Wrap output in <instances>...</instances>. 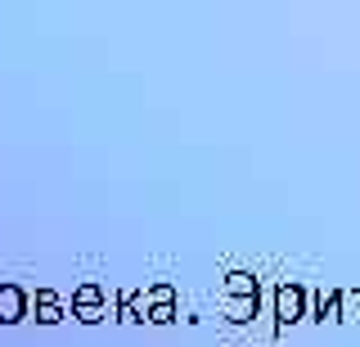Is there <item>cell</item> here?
<instances>
[{
    "mask_svg": "<svg viewBox=\"0 0 360 347\" xmlns=\"http://www.w3.org/2000/svg\"><path fill=\"white\" fill-rule=\"evenodd\" d=\"M275 311H279V320L292 324V320H302V311H307V294H302V284H279V294H275Z\"/></svg>",
    "mask_w": 360,
    "mask_h": 347,
    "instance_id": "cell-1",
    "label": "cell"
},
{
    "mask_svg": "<svg viewBox=\"0 0 360 347\" xmlns=\"http://www.w3.org/2000/svg\"><path fill=\"white\" fill-rule=\"evenodd\" d=\"M338 320H360V289H347L338 298Z\"/></svg>",
    "mask_w": 360,
    "mask_h": 347,
    "instance_id": "cell-2",
    "label": "cell"
},
{
    "mask_svg": "<svg viewBox=\"0 0 360 347\" xmlns=\"http://www.w3.org/2000/svg\"><path fill=\"white\" fill-rule=\"evenodd\" d=\"M338 289H329V294H320L315 298V320H338Z\"/></svg>",
    "mask_w": 360,
    "mask_h": 347,
    "instance_id": "cell-3",
    "label": "cell"
}]
</instances>
